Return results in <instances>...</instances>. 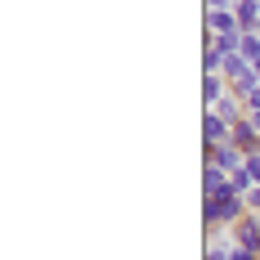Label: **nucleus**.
<instances>
[{
    "instance_id": "nucleus-15",
    "label": "nucleus",
    "mask_w": 260,
    "mask_h": 260,
    "mask_svg": "<svg viewBox=\"0 0 260 260\" xmlns=\"http://www.w3.org/2000/svg\"><path fill=\"white\" fill-rule=\"evenodd\" d=\"M256 153H260V144H256Z\"/></svg>"
},
{
    "instance_id": "nucleus-14",
    "label": "nucleus",
    "mask_w": 260,
    "mask_h": 260,
    "mask_svg": "<svg viewBox=\"0 0 260 260\" xmlns=\"http://www.w3.org/2000/svg\"><path fill=\"white\" fill-rule=\"evenodd\" d=\"M256 77H260V63H256Z\"/></svg>"
},
{
    "instance_id": "nucleus-5",
    "label": "nucleus",
    "mask_w": 260,
    "mask_h": 260,
    "mask_svg": "<svg viewBox=\"0 0 260 260\" xmlns=\"http://www.w3.org/2000/svg\"><path fill=\"white\" fill-rule=\"evenodd\" d=\"M202 135H207V144H224V139H229V121H224L215 108H207V112H202Z\"/></svg>"
},
{
    "instance_id": "nucleus-1",
    "label": "nucleus",
    "mask_w": 260,
    "mask_h": 260,
    "mask_svg": "<svg viewBox=\"0 0 260 260\" xmlns=\"http://www.w3.org/2000/svg\"><path fill=\"white\" fill-rule=\"evenodd\" d=\"M202 161H207V166H220V171H229V175H234V171L247 166V153L234 148V144L224 139V144H207V148H202Z\"/></svg>"
},
{
    "instance_id": "nucleus-10",
    "label": "nucleus",
    "mask_w": 260,
    "mask_h": 260,
    "mask_svg": "<svg viewBox=\"0 0 260 260\" xmlns=\"http://www.w3.org/2000/svg\"><path fill=\"white\" fill-rule=\"evenodd\" d=\"M229 188H234V193H242V198H247V193H251V188H256V180H251V175H247V166H242V171H234V175H229Z\"/></svg>"
},
{
    "instance_id": "nucleus-8",
    "label": "nucleus",
    "mask_w": 260,
    "mask_h": 260,
    "mask_svg": "<svg viewBox=\"0 0 260 260\" xmlns=\"http://www.w3.org/2000/svg\"><path fill=\"white\" fill-rule=\"evenodd\" d=\"M202 94H207V108H215L224 94H229V81L220 77V72H207V77H202Z\"/></svg>"
},
{
    "instance_id": "nucleus-11",
    "label": "nucleus",
    "mask_w": 260,
    "mask_h": 260,
    "mask_svg": "<svg viewBox=\"0 0 260 260\" xmlns=\"http://www.w3.org/2000/svg\"><path fill=\"white\" fill-rule=\"evenodd\" d=\"M247 175L260 184V153H247Z\"/></svg>"
},
{
    "instance_id": "nucleus-4",
    "label": "nucleus",
    "mask_w": 260,
    "mask_h": 260,
    "mask_svg": "<svg viewBox=\"0 0 260 260\" xmlns=\"http://www.w3.org/2000/svg\"><path fill=\"white\" fill-rule=\"evenodd\" d=\"M220 193H229V171L202 166V198H220Z\"/></svg>"
},
{
    "instance_id": "nucleus-3",
    "label": "nucleus",
    "mask_w": 260,
    "mask_h": 260,
    "mask_svg": "<svg viewBox=\"0 0 260 260\" xmlns=\"http://www.w3.org/2000/svg\"><path fill=\"white\" fill-rule=\"evenodd\" d=\"M207 31H215V36H229V41H242L238 14H229V9H207Z\"/></svg>"
},
{
    "instance_id": "nucleus-12",
    "label": "nucleus",
    "mask_w": 260,
    "mask_h": 260,
    "mask_svg": "<svg viewBox=\"0 0 260 260\" xmlns=\"http://www.w3.org/2000/svg\"><path fill=\"white\" fill-rule=\"evenodd\" d=\"M247 211H251V215H260V184L247 193Z\"/></svg>"
},
{
    "instance_id": "nucleus-2",
    "label": "nucleus",
    "mask_w": 260,
    "mask_h": 260,
    "mask_svg": "<svg viewBox=\"0 0 260 260\" xmlns=\"http://www.w3.org/2000/svg\"><path fill=\"white\" fill-rule=\"evenodd\" d=\"M229 238H234V247H247V251H256V256H260V215L247 211L234 229H229Z\"/></svg>"
},
{
    "instance_id": "nucleus-9",
    "label": "nucleus",
    "mask_w": 260,
    "mask_h": 260,
    "mask_svg": "<svg viewBox=\"0 0 260 260\" xmlns=\"http://www.w3.org/2000/svg\"><path fill=\"white\" fill-rule=\"evenodd\" d=\"M238 54H242V58H251V63H260V31H242Z\"/></svg>"
},
{
    "instance_id": "nucleus-7",
    "label": "nucleus",
    "mask_w": 260,
    "mask_h": 260,
    "mask_svg": "<svg viewBox=\"0 0 260 260\" xmlns=\"http://www.w3.org/2000/svg\"><path fill=\"white\" fill-rule=\"evenodd\" d=\"M234 14H238V27L242 31H260V0H238Z\"/></svg>"
},
{
    "instance_id": "nucleus-13",
    "label": "nucleus",
    "mask_w": 260,
    "mask_h": 260,
    "mask_svg": "<svg viewBox=\"0 0 260 260\" xmlns=\"http://www.w3.org/2000/svg\"><path fill=\"white\" fill-rule=\"evenodd\" d=\"M247 112H260V85L251 90V94H247Z\"/></svg>"
},
{
    "instance_id": "nucleus-6",
    "label": "nucleus",
    "mask_w": 260,
    "mask_h": 260,
    "mask_svg": "<svg viewBox=\"0 0 260 260\" xmlns=\"http://www.w3.org/2000/svg\"><path fill=\"white\" fill-rule=\"evenodd\" d=\"M229 144H234V148H242V153H256L260 130L251 126V121H238V126H229Z\"/></svg>"
}]
</instances>
